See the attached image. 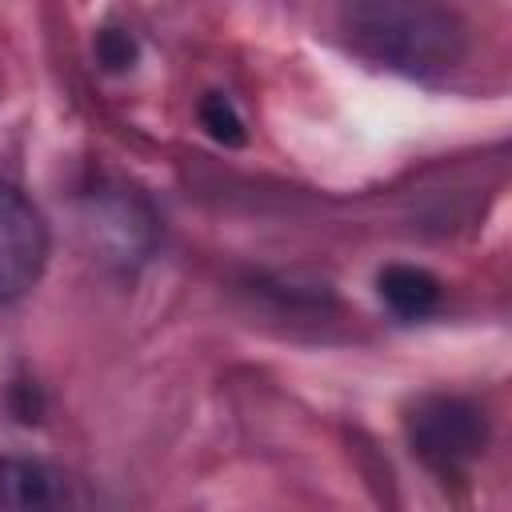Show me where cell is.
Here are the masks:
<instances>
[{
    "mask_svg": "<svg viewBox=\"0 0 512 512\" xmlns=\"http://www.w3.org/2000/svg\"><path fill=\"white\" fill-rule=\"evenodd\" d=\"M340 32L356 56L404 76H444L468 48L460 16L440 0H348Z\"/></svg>",
    "mask_w": 512,
    "mask_h": 512,
    "instance_id": "1",
    "label": "cell"
},
{
    "mask_svg": "<svg viewBox=\"0 0 512 512\" xmlns=\"http://www.w3.org/2000/svg\"><path fill=\"white\" fill-rule=\"evenodd\" d=\"M412 452L436 468L456 472L484 448V416L460 396H424L404 416Z\"/></svg>",
    "mask_w": 512,
    "mask_h": 512,
    "instance_id": "2",
    "label": "cell"
},
{
    "mask_svg": "<svg viewBox=\"0 0 512 512\" xmlns=\"http://www.w3.org/2000/svg\"><path fill=\"white\" fill-rule=\"evenodd\" d=\"M48 228L36 204L8 180H0V304L20 300L44 272Z\"/></svg>",
    "mask_w": 512,
    "mask_h": 512,
    "instance_id": "3",
    "label": "cell"
},
{
    "mask_svg": "<svg viewBox=\"0 0 512 512\" xmlns=\"http://www.w3.org/2000/svg\"><path fill=\"white\" fill-rule=\"evenodd\" d=\"M64 504V480L36 460H0V508H56Z\"/></svg>",
    "mask_w": 512,
    "mask_h": 512,
    "instance_id": "4",
    "label": "cell"
},
{
    "mask_svg": "<svg viewBox=\"0 0 512 512\" xmlns=\"http://www.w3.org/2000/svg\"><path fill=\"white\" fill-rule=\"evenodd\" d=\"M380 296L396 316H428L440 300V284L416 264H388L380 272Z\"/></svg>",
    "mask_w": 512,
    "mask_h": 512,
    "instance_id": "5",
    "label": "cell"
},
{
    "mask_svg": "<svg viewBox=\"0 0 512 512\" xmlns=\"http://www.w3.org/2000/svg\"><path fill=\"white\" fill-rule=\"evenodd\" d=\"M200 124H204L208 136L220 140V144H244V120L236 116L232 100L220 96V92H208V96L200 100Z\"/></svg>",
    "mask_w": 512,
    "mask_h": 512,
    "instance_id": "6",
    "label": "cell"
},
{
    "mask_svg": "<svg viewBox=\"0 0 512 512\" xmlns=\"http://www.w3.org/2000/svg\"><path fill=\"white\" fill-rule=\"evenodd\" d=\"M96 60H100L108 72H124V68H132V60H136V40H132L128 32H120V28H104V32L96 36Z\"/></svg>",
    "mask_w": 512,
    "mask_h": 512,
    "instance_id": "7",
    "label": "cell"
}]
</instances>
